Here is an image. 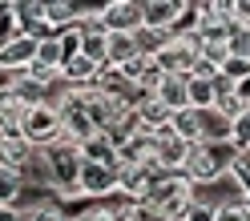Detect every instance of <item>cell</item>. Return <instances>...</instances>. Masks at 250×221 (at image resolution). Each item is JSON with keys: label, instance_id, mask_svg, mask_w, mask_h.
Returning a JSON list of instances; mask_svg holds the SVG:
<instances>
[{"label": "cell", "instance_id": "obj_1", "mask_svg": "<svg viewBox=\"0 0 250 221\" xmlns=\"http://www.w3.org/2000/svg\"><path fill=\"white\" fill-rule=\"evenodd\" d=\"M194 201V185L182 177V173H162L158 181H153L146 205L153 213H158V221H174V217H186V209H190Z\"/></svg>", "mask_w": 250, "mask_h": 221}, {"label": "cell", "instance_id": "obj_17", "mask_svg": "<svg viewBox=\"0 0 250 221\" xmlns=\"http://www.w3.org/2000/svg\"><path fill=\"white\" fill-rule=\"evenodd\" d=\"M169 129H174V137H182L186 145H202V113L198 109H182V113L169 117Z\"/></svg>", "mask_w": 250, "mask_h": 221}, {"label": "cell", "instance_id": "obj_26", "mask_svg": "<svg viewBox=\"0 0 250 221\" xmlns=\"http://www.w3.org/2000/svg\"><path fill=\"white\" fill-rule=\"evenodd\" d=\"M17 193H21V173H12V169L0 165V205H12Z\"/></svg>", "mask_w": 250, "mask_h": 221}, {"label": "cell", "instance_id": "obj_18", "mask_svg": "<svg viewBox=\"0 0 250 221\" xmlns=\"http://www.w3.org/2000/svg\"><path fill=\"white\" fill-rule=\"evenodd\" d=\"M28 157H33V145H28L24 137H0V165L21 173L28 165Z\"/></svg>", "mask_w": 250, "mask_h": 221}, {"label": "cell", "instance_id": "obj_13", "mask_svg": "<svg viewBox=\"0 0 250 221\" xmlns=\"http://www.w3.org/2000/svg\"><path fill=\"white\" fill-rule=\"evenodd\" d=\"M97 76H101V65H93L85 53H73L65 65H61V81L69 89H89V85H97Z\"/></svg>", "mask_w": 250, "mask_h": 221}, {"label": "cell", "instance_id": "obj_31", "mask_svg": "<svg viewBox=\"0 0 250 221\" xmlns=\"http://www.w3.org/2000/svg\"><path fill=\"white\" fill-rule=\"evenodd\" d=\"M69 221H89V213H77V217H69Z\"/></svg>", "mask_w": 250, "mask_h": 221}, {"label": "cell", "instance_id": "obj_8", "mask_svg": "<svg viewBox=\"0 0 250 221\" xmlns=\"http://www.w3.org/2000/svg\"><path fill=\"white\" fill-rule=\"evenodd\" d=\"M77 197H105V193H117V169L113 165H93L85 161L81 173H77Z\"/></svg>", "mask_w": 250, "mask_h": 221}, {"label": "cell", "instance_id": "obj_21", "mask_svg": "<svg viewBox=\"0 0 250 221\" xmlns=\"http://www.w3.org/2000/svg\"><path fill=\"white\" fill-rule=\"evenodd\" d=\"M33 65H44V69H61L65 65V49H61V37L57 33H44L37 40V60Z\"/></svg>", "mask_w": 250, "mask_h": 221}, {"label": "cell", "instance_id": "obj_20", "mask_svg": "<svg viewBox=\"0 0 250 221\" xmlns=\"http://www.w3.org/2000/svg\"><path fill=\"white\" fill-rule=\"evenodd\" d=\"M202 145H230V121L218 109L202 113Z\"/></svg>", "mask_w": 250, "mask_h": 221}, {"label": "cell", "instance_id": "obj_11", "mask_svg": "<svg viewBox=\"0 0 250 221\" xmlns=\"http://www.w3.org/2000/svg\"><path fill=\"white\" fill-rule=\"evenodd\" d=\"M28 117V105L21 101V92L12 85H0V137H21Z\"/></svg>", "mask_w": 250, "mask_h": 221}, {"label": "cell", "instance_id": "obj_2", "mask_svg": "<svg viewBox=\"0 0 250 221\" xmlns=\"http://www.w3.org/2000/svg\"><path fill=\"white\" fill-rule=\"evenodd\" d=\"M234 145H198L190 153V165H186V181L190 185H210L218 181L222 173H230V161H234Z\"/></svg>", "mask_w": 250, "mask_h": 221}, {"label": "cell", "instance_id": "obj_29", "mask_svg": "<svg viewBox=\"0 0 250 221\" xmlns=\"http://www.w3.org/2000/svg\"><path fill=\"white\" fill-rule=\"evenodd\" d=\"M234 24L250 28V0H234Z\"/></svg>", "mask_w": 250, "mask_h": 221}, {"label": "cell", "instance_id": "obj_15", "mask_svg": "<svg viewBox=\"0 0 250 221\" xmlns=\"http://www.w3.org/2000/svg\"><path fill=\"white\" fill-rule=\"evenodd\" d=\"M142 56L137 49V33H113L109 37V69H125Z\"/></svg>", "mask_w": 250, "mask_h": 221}, {"label": "cell", "instance_id": "obj_12", "mask_svg": "<svg viewBox=\"0 0 250 221\" xmlns=\"http://www.w3.org/2000/svg\"><path fill=\"white\" fill-rule=\"evenodd\" d=\"M81 28V53L93 60V65H109V33L97 24V12H89V20H77Z\"/></svg>", "mask_w": 250, "mask_h": 221}, {"label": "cell", "instance_id": "obj_16", "mask_svg": "<svg viewBox=\"0 0 250 221\" xmlns=\"http://www.w3.org/2000/svg\"><path fill=\"white\" fill-rule=\"evenodd\" d=\"M81 161H93V165H113L117 169V141L109 133H97L81 145Z\"/></svg>", "mask_w": 250, "mask_h": 221}, {"label": "cell", "instance_id": "obj_10", "mask_svg": "<svg viewBox=\"0 0 250 221\" xmlns=\"http://www.w3.org/2000/svg\"><path fill=\"white\" fill-rule=\"evenodd\" d=\"M182 12H186L182 0H142V17H146L142 28H153V33H174L178 20H182Z\"/></svg>", "mask_w": 250, "mask_h": 221}, {"label": "cell", "instance_id": "obj_6", "mask_svg": "<svg viewBox=\"0 0 250 221\" xmlns=\"http://www.w3.org/2000/svg\"><path fill=\"white\" fill-rule=\"evenodd\" d=\"M37 40L33 33H12L8 40H0V73H24L37 60Z\"/></svg>", "mask_w": 250, "mask_h": 221}, {"label": "cell", "instance_id": "obj_28", "mask_svg": "<svg viewBox=\"0 0 250 221\" xmlns=\"http://www.w3.org/2000/svg\"><path fill=\"white\" fill-rule=\"evenodd\" d=\"M28 221H69V217L61 213V205H41V209L28 213Z\"/></svg>", "mask_w": 250, "mask_h": 221}, {"label": "cell", "instance_id": "obj_4", "mask_svg": "<svg viewBox=\"0 0 250 221\" xmlns=\"http://www.w3.org/2000/svg\"><path fill=\"white\" fill-rule=\"evenodd\" d=\"M97 24L105 28L109 37L113 33H142V0H109V4L97 8Z\"/></svg>", "mask_w": 250, "mask_h": 221}, {"label": "cell", "instance_id": "obj_30", "mask_svg": "<svg viewBox=\"0 0 250 221\" xmlns=\"http://www.w3.org/2000/svg\"><path fill=\"white\" fill-rule=\"evenodd\" d=\"M0 221H28L24 213H17L12 205H0Z\"/></svg>", "mask_w": 250, "mask_h": 221}, {"label": "cell", "instance_id": "obj_19", "mask_svg": "<svg viewBox=\"0 0 250 221\" xmlns=\"http://www.w3.org/2000/svg\"><path fill=\"white\" fill-rule=\"evenodd\" d=\"M186 81H190V76H162V85H158L153 97H158L169 113H182V109H190V101H186Z\"/></svg>", "mask_w": 250, "mask_h": 221}, {"label": "cell", "instance_id": "obj_5", "mask_svg": "<svg viewBox=\"0 0 250 221\" xmlns=\"http://www.w3.org/2000/svg\"><path fill=\"white\" fill-rule=\"evenodd\" d=\"M153 141H158L153 165H158L162 173H182V177H186V165H190V153H194V145H186L182 137H174V129L153 133Z\"/></svg>", "mask_w": 250, "mask_h": 221}, {"label": "cell", "instance_id": "obj_22", "mask_svg": "<svg viewBox=\"0 0 250 221\" xmlns=\"http://www.w3.org/2000/svg\"><path fill=\"white\" fill-rule=\"evenodd\" d=\"M218 76H226L230 85H246V81H250V56L230 53V56H226V65L218 69Z\"/></svg>", "mask_w": 250, "mask_h": 221}, {"label": "cell", "instance_id": "obj_23", "mask_svg": "<svg viewBox=\"0 0 250 221\" xmlns=\"http://www.w3.org/2000/svg\"><path fill=\"white\" fill-rule=\"evenodd\" d=\"M230 145L238 149V153L250 149V109H246L242 117H234V121H230Z\"/></svg>", "mask_w": 250, "mask_h": 221}, {"label": "cell", "instance_id": "obj_27", "mask_svg": "<svg viewBox=\"0 0 250 221\" xmlns=\"http://www.w3.org/2000/svg\"><path fill=\"white\" fill-rule=\"evenodd\" d=\"M218 221H250V201H234V205H218Z\"/></svg>", "mask_w": 250, "mask_h": 221}, {"label": "cell", "instance_id": "obj_32", "mask_svg": "<svg viewBox=\"0 0 250 221\" xmlns=\"http://www.w3.org/2000/svg\"><path fill=\"white\" fill-rule=\"evenodd\" d=\"M174 221H186V217H174Z\"/></svg>", "mask_w": 250, "mask_h": 221}, {"label": "cell", "instance_id": "obj_9", "mask_svg": "<svg viewBox=\"0 0 250 221\" xmlns=\"http://www.w3.org/2000/svg\"><path fill=\"white\" fill-rule=\"evenodd\" d=\"M158 177H162L158 165H121L117 169V189L125 193V201H146Z\"/></svg>", "mask_w": 250, "mask_h": 221}, {"label": "cell", "instance_id": "obj_24", "mask_svg": "<svg viewBox=\"0 0 250 221\" xmlns=\"http://www.w3.org/2000/svg\"><path fill=\"white\" fill-rule=\"evenodd\" d=\"M113 213H117V221H158V213L146 201H121V209H113Z\"/></svg>", "mask_w": 250, "mask_h": 221}, {"label": "cell", "instance_id": "obj_14", "mask_svg": "<svg viewBox=\"0 0 250 221\" xmlns=\"http://www.w3.org/2000/svg\"><path fill=\"white\" fill-rule=\"evenodd\" d=\"M186 101H190V109H198V113L214 109V105H218V89H214V76H202V73H194L190 81H186Z\"/></svg>", "mask_w": 250, "mask_h": 221}, {"label": "cell", "instance_id": "obj_3", "mask_svg": "<svg viewBox=\"0 0 250 221\" xmlns=\"http://www.w3.org/2000/svg\"><path fill=\"white\" fill-rule=\"evenodd\" d=\"M21 137H24L33 149H49V145H57V141L65 137V125H61L57 105H49V101H44V105H37V109H28Z\"/></svg>", "mask_w": 250, "mask_h": 221}, {"label": "cell", "instance_id": "obj_7", "mask_svg": "<svg viewBox=\"0 0 250 221\" xmlns=\"http://www.w3.org/2000/svg\"><path fill=\"white\" fill-rule=\"evenodd\" d=\"M49 153V165H53V173H57V181L61 185H69V189H77V173H81V145L77 141H69V137H61L57 145H49L44 149ZM77 197V193H73Z\"/></svg>", "mask_w": 250, "mask_h": 221}, {"label": "cell", "instance_id": "obj_25", "mask_svg": "<svg viewBox=\"0 0 250 221\" xmlns=\"http://www.w3.org/2000/svg\"><path fill=\"white\" fill-rule=\"evenodd\" d=\"M230 177L238 181V189L250 197V149H246V153H234V161H230Z\"/></svg>", "mask_w": 250, "mask_h": 221}]
</instances>
